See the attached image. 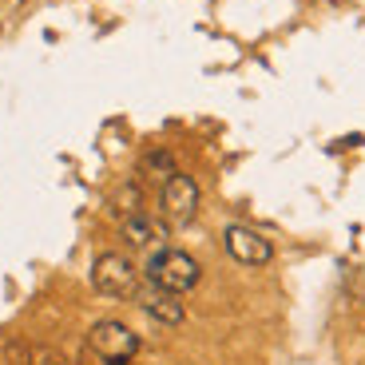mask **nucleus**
Segmentation results:
<instances>
[{
    "label": "nucleus",
    "instance_id": "obj_3",
    "mask_svg": "<svg viewBox=\"0 0 365 365\" xmlns=\"http://www.w3.org/2000/svg\"><path fill=\"white\" fill-rule=\"evenodd\" d=\"M88 346L96 349V357H103L108 365H128L131 357L139 354V334L128 326V322L103 318V322H96V326H91Z\"/></svg>",
    "mask_w": 365,
    "mask_h": 365
},
{
    "label": "nucleus",
    "instance_id": "obj_6",
    "mask_svg": "<svg viewBox=\"0 0 365 365\" xmlns=\"http://www.w3.org/2000/svg\"><path fill=\"white\" fill-rule=\"evenodd\" d=\"M135 306L147 314L151 322H159V326H182V318H187V310H182L179 294L163 290V286L155 282H143L135 290Z\"/></svg>",
    "mask_w": 365,
    "mask_h": 365
},
{
    "label": "nucleus",
    "instance_id": "obj_7",
    "mask_svg": "<svg viewBox=\"0 0 365 365\" xmlns=\"http://www.w3.org/2000/svg\"><path fill=\"white\" fill-rule=\"evenodd\" d=\"M123 238H128V247L135 250H155L163 247L167 238H171V227H167V219H151V215H131V219H123Z\"/></svg>",
    "mask_w": 365,
    "mask_h": 365
},
{
    "label": "nucleus",
    "instance_id": "obj_9",
    "mask_svg": "<svg viewBox=\"0 0 365 365\" xmlns=\"http://www.w3.org/2000/svg\"><path fill=\"white\" fill-rule=\"evenodd\" d=\"M139 207H143L139 187H119V195H115V210H119V215H123V219H131V215H139Z\"/></svg>",
    "mask_w": 365,
    "mask_h": 365
},
{
    "label": "nucleus",
    "instance_id": "obj_1",
    "mask_svg": "<svg viewBox=\"0 0 365 365\" xmlns=\"http://www.w3.org/2000/svg\"><path fill=\"white\" fill-rule=\"evenodd\" d=\"M199 278H202V266L195 262L187 250H155L151 262H147V282L163 286V290L179 294V298L187 290H195Z\"/></svg>",
    "mask_w": 365,
    "mask_h": 365
},
{
    "label": "nucleus",
    "instance_id": "obj_8",
    "mask_svg": "<svg viewBox=\"0 0 365 365\" xmlns=\"http://www.w3.org/2000/svg\"><path fill=\"white\" fill-rule=\"evenodd\" d=\"M143 171L147 175H155V179H171V175H175V159L171 155H167V151H147V155H143Z\"/></svg>",
    "mask_w": 365,
    "mask_h": 365
},
{
    "label": "nucleus",
    "instance_id": "obj_2",
    "mask_svg": "<svg viewBox=\"0 0 365 365\" xmlns=\"http://www.w3.org/2000/svg\"><path fill=\"white\" fill-rule=\"evenodd\" d=\"M91 286L100 294H108V298H135V290L143 282H139V270L128 255L108 250V255H100L96 266H91Z\"/></svg>",
    "mask_w": 365,
    "mask_h": 365
},
{
    "label": "nucleus",
    "instance_id": "obj_4",
    "mask_svg": "<svg viewBox=\"0 0 365 365\" xmlns=\"http://www.w3.org/2000/svg\"><path fill=\"white\" fill-rule=\"evenodd\" d=\"M199 182L191 179V175L175 171L171 179L163 182V219L167 227H187V222L199 215Z\"/></svg>",
    "mask_w": 365,
    "mask_h": 365
},
{
    "label": "nucleus",
    "instance_id": "obj_5",
    "mask_svg": "<svg viewBox=\"0 0 365 365\" xmlns=\"http://www.w3.org/2000/svg\"><path fill=\"white\" fill-rule=\"evenodd\" d=\"M222 247H227V255L242 266H266L274 258L270 238L258 235L255 227H242V222H230V227L222 230Z\"/></svg>",
    "mask_w": 365,
    "mask_h": 365
},
{
    "label": "nucleus",
    "instance_id": "obj_10",
    "mask_svg": "<svg viewBox=\"0 0 365 365\" xmlns=\"http://www.w3.org/2000/svg\"><path fill=\"white\" fill-rule=\"evenodd\" d=\"M346 294L354 302H365V266H357V270L346 274Z\"/></svg>",
    "mask_w": 365,
    "mask_h": 365
}]
</instances>
